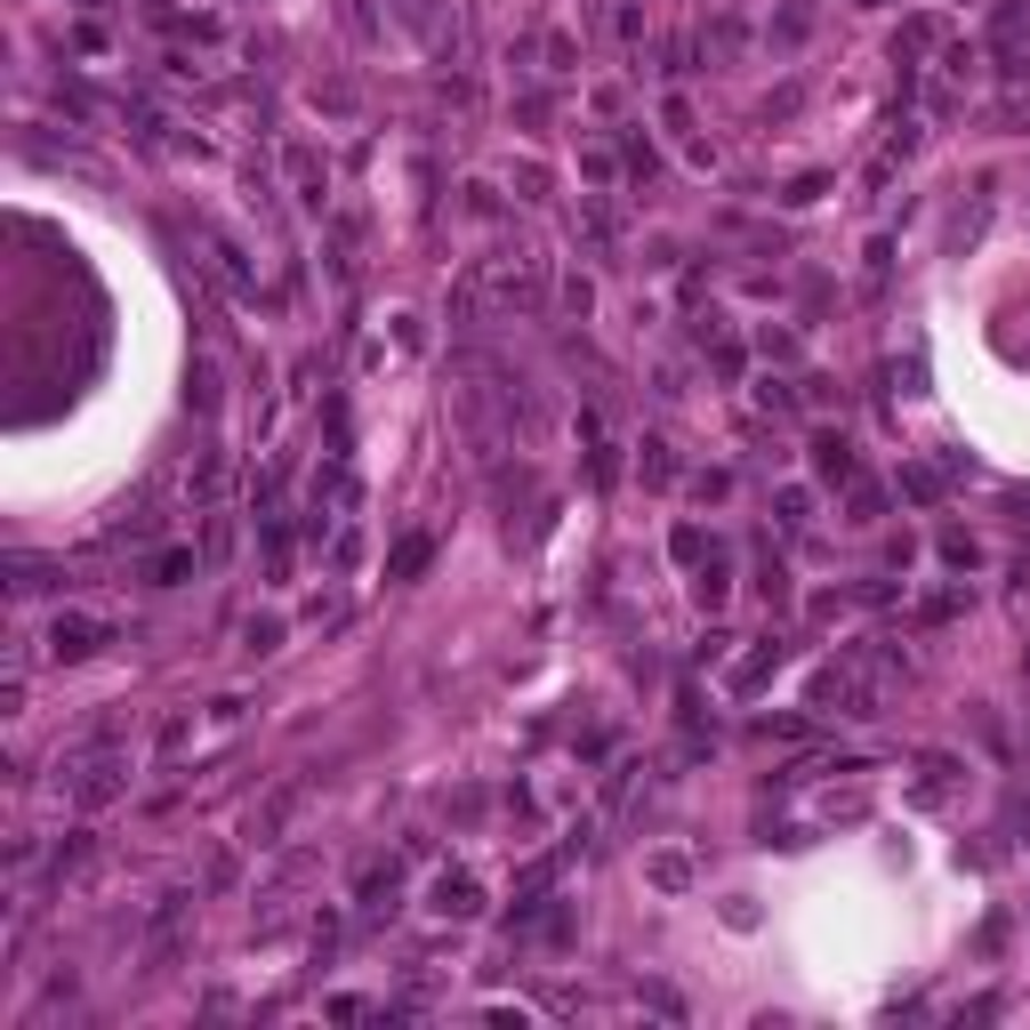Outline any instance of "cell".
<instances>
[{
  "label": "cell",
  "instance_id": "obj_1",
  "mask_svg": "<svg viewBox=\"0 0 1030 1030\" xmlns=\"http://www.w3.org/2000/svg\"><path fill=\"white\" fill-rule=\"evenodd\" d=\"M475 290H484L492 315H532L539 306V258L532 250H499V258L475 266Z\"/></svg>",
  "mask_w": 1030,
  "mask_h": 1030
},
{
  "label": "cell",
  "instance_id": "obj_2",
  "mask_svg": "<svg viewBox=\"0 0 1030 1030\" xmlns=\"http://www.w3.org/2000/svg\"><path fill=\"white\" fill-rule=\"evenodd\" d=\"M106 644H113V621H97V612H57L49 621V661H89Z\"/></svg>",
  "mask_w": 1030,
  "mask_h": 1030
},
{
  "label": "cell",
  "instance_id": "obj_3",
  "mask_svg": "<svg viewBox=\"0 0 1030 1030\" xmlns=\"http://www.w3.org/2000/svg\"><path fill=\"white\" fill-rule=\"evenodd\" d=\"M427 910H435V918H475V910H484V885H475L467 870H443L435 894H427Z\"/></svg>",
  "mask_w": 1030,
  "mask_h": 1030
},
{
  "label": "cell",
  "instance_id": "obj_4",
  "mask_svg": "<svg viewBox=\"0 0 1030 1030\" xmlns=\"http://www.w3.org/2000/svg\"><path fill=\"white\" fill-rule=\"evenodd\" d=\"M194 572H201L194 547H153V556H146V588H178V580H194Z\"/></svg>",
  "mask_w": 1030,
  "mask_h": 1030
},
{
  "label": "cell",
  "instance_id": "obj_5",
  "mask_svg": "<svg viewBox=\"0 0 1030 1030\" xmlns=\"http://www.w3.org/2000/svg\"><path fill=\"white\" fill-rule=\"evenodd\" d=\"M298 813V789H283V798H266V813H250V845H274V830Z\"/></svg>",
  "mask_w": 1030,
  "mask_h": 1030
},
{
  "label": "cell",
  "instance_id": "obj_6",
  "mask_svg": "<svg viewBox=\"0 0 1030 1030\" xmlns=\"http://www.w3.org/2000/svg\"><path fill=\"white\" fill-rule=\"evenodd\" d=\"M813 467L830 475V484H845V475H853V452H845V435H813Z\"/></svg>",
  "mask_w": 1030,
  "mask_h": 1030
},
{
  "label": "cell",
  "instance_id": "obj_7",
  "mask_svg": "<svg viewBox=\"0 0 1030 1030\" xmlns=\"http://www.w3.org/2000/svg\"><path fill=\"white\" fill-rule=\"evenodd\" d=\"M395 894H403V878H395V870H370V878H363V918H387Z\"/></svg>",
  "mask_w": 1030,
  "mask_h": 1030
},
{
  "label": "cell",
  "instance_id": "obj_8",
  "mask_svg": "<svg viewBox=\"0 0 1030 1030\" xmlns=\"http://www.w3.org/2000/svg\"><path fill=\"white\" fill-rule=\"evenodd\" d=\"M427 556H435V539H427V532H410V539L395 547V556H387V580H410V572H427Z\"/></svg>",
  "mask_w": 1030,
  "mask_h": 1030
},
{
  "label": "cell",
  "instance_id": "obj_9",
  "mask_svg": "<svg viewBox=\"0 0 1030 1030\" xmlns=\"http://www.w3.org/2000/svg\"><path fill=\"white\" fill-rule=\"evenodd\" d=\"M773 668H781V644H765V652H749V661L733 668V693H757V684H765Z\"/></svg>",
  "mask_w": 1030,
  "mask_h": 1030
},
{
  "label": "cell",
  "instance_id": "obj_10",
  "mask_svg": "<svg viewBox=\"0 0 1030 1030\" xmlns=\"http://www.w3.org/2000/svg\"><path fill=\"white\" fill-rule=\"evenodd\" d=\"M274 644H283V628H274V621H250L242 628V652H274Z\"/></svg>",
  "mask_w": 1030,
  "mask_h": 1030
},
{
  "label": "cell",
  "instance_id": "obj_11",
  "mask_svg": "<svg viewBox=\"0 0 1030 1030\" xmlns=\"http://www.w3.org/2000/svg\"><path fill=\"white\" fill-rule=\"evenodd\" d=\"M757 403H765V410H798V395H789L781 379H765V387H757Z\"/></svg>",
  "mask_w": 1030,
  "mask_h": 1030
}]
</instances>
